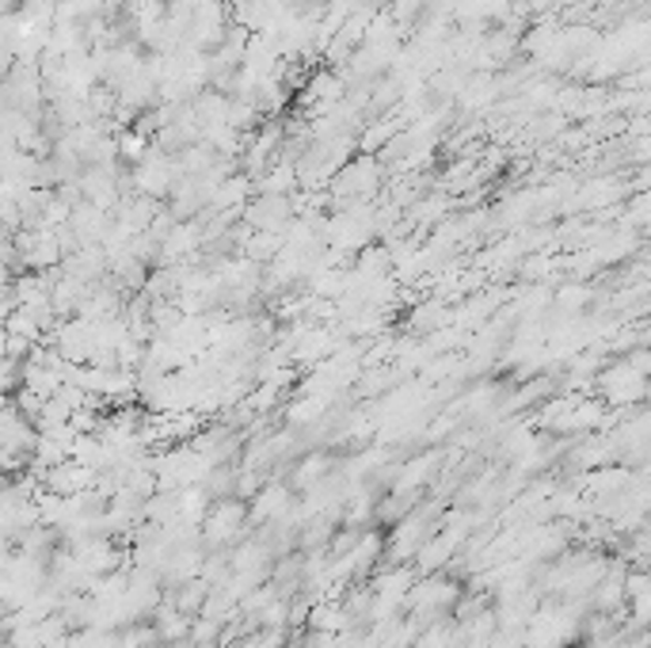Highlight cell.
<instances>
[{"label": "cell", "instance_id": "6da1fadb", "mask_svg": "<svg viewBox=\"0 0 651 648\" xmlns=\"http://www.w3.org/2000/svg\"><path fill=\"white\" fill-rule=\"evenodd\" d=\"M244 527H248V508L240 500H213L207 515H202V538H207L210 546L237 541Z\"/></svg>", "mask_w": 651, "mask_h": 648}, {"label": "cell", "instance_id": "7a4b0ae2", "mask_svg": "<svg viewBox=\"0 0 651 648\" xmlns=\"http://www.w3.org/2000/svg\"><path fill=\"white\" fill-rule=\"evenodd\" d=\"M557 301H560L564 309H572V313H575V309H583L587 301H591V295H587V287H564V290L557 295Z\"/></svg>", "mask_w": 651, "mask_h": 648}, {"label": "cell", "instance_id": "3957f363", "mask_svg": "<svg viewBox=\"0 0 651 648\" xmlns=\"http://www.w3.org/2000/svg\"><path fill=\"white\" fill-rule=\"evenodd\" d=\"M12 355H8V332H4V325H0V362H8Z\"/></svg>", "mask_w": 651, "mask_h": 648}]
</instances>
